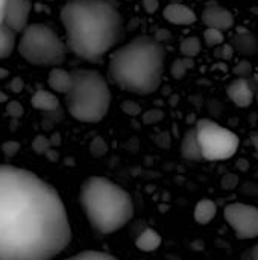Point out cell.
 <instances>
[{
  "label": "cell",
  "instance_id": "cell-5",
  "mask_svg": "<svg viewBox=\"0 0 258 260\" xmlns=\"http://www.w3.org/2000/svg\"><path fill=\"white\" fill-rule=\"evenodd\" d=\"M73 84L65 94V105L71 117L85 123L100 122L109 108L111 91L102 73L88 69L71 72Z\"/></svg>",
  "mask_w": 258,
  "mask_h": 260
},
{
  "label": "cell",
  "instance_id": "cell-25",
  "mask_svg": "<svg viewBox=\"0 0 258 260\" xmlns=\"http://www.w3.org/2000/svg\"><path fill=\"white\" fill-rule=\"evenodd\" d=\"M214 56H217L219 59H231L234 56V49L231 44H220L217 47H214Z\"/></svg>",
  "mask_w": 258,
  "mask_h": 260
},
{
  "label": "cell",
  "instance_id": "cell-20",
  "mask_svg": "<svg viewBox=\"0 0 258 260\" xmlns=\"http://www.w3.org/2000/svg\"><path fill=\"white\" fill-rule=\"evenodd\" d=\"M201 40L198 37H187L186 40L181 41L179 44V52L186 56V58H195L199 52H201Z\"/></svg>",
  "mask_w": 258,
  "mask_h": 260
},
{
  "label": "cell",
  "instance_id": "cell-38",
  "mask_svg": "<svg viewBox=\"0 0 258 260\" xmlns=\"http://www.w3.org/2000/svg\"><path fill=\"white\" fill-rule=\"evenodd\" d=\"M8 101V96H6V93H3L2 90H0V104L2 102H6Z\"/></svg>",
  "mask_w": 258,
  "mask_h": 260
},
{
  "label": "cell",
  "instance_id": "cell-11",
  "mask_svg": "<svg viewBox=\"0 0 258 260\" xmlns=\"http://www.w3.org/2000/svg\"><path fill=\"white\" fill-rule=\"evenodd\" d=\"M201 18L207 27L217 29L222 32H225L234 26V15L231 14V11L217 3H211V5L205 6Z\"/></svg>",
  "mask_w": 258,
  "mask_h": 260
},
{
  "label": "cell",
  "instance_id": "cell-4",
  "mask_svg": "<svg viewBox=\"0 0 258 260\" xmlns=\"http://www.w3.org/2000/svg\"><path fill=\"white\" fill-rule=\"evenodd\" d=\"M82 210L97 235H111L123 229L134 216L131 195L105 177L87 178L79 192Z\"/></svg>",
  "mask_w": 258,
  "mask_h": 260
},
{
  "label": "cell",
  "instance_id": "cell-34",
  "mask_svg": "<svg viewBox=\"0 0 258 260\" xmlns=\"http://www.w3.org/2000/svg\"><path fill=\"white\" fill-rule=\"evenodd\" d=\"M11 88H12L14 91H20V90L23 88V81H21L20 78H15V79L11 82Z\"/></svg>",
  "mask_w": 258,
  "mask_h": 260
},
{
  "label": "cell",
  "instance_id": "cell-29",
  "mask_svg": "<svg viewBox=\"0 0 258 260\" xmlns=\"http://www.w3.org/2000/svg\"><path fill=\"white\" fill-rule=\"evenodd\" d=\"M122 110H123L126 114H129V116H137V114H140V113H141L140 105H138V104H135V102H132V101H126V102H123V104H122Z\"/></svg>",
  "mask_w": 258,
  "mask_h": 260
},
{
  "label": "cell",
  "instance_id": "cell-32",
  "mask_svg": "<svg viewBox=\"0 0 258 260\" xmlns=\"http://www.w3.org/2000/svg\"><path fill=\"white\" fill-rule=\"evenodd\" d=\"M160 6L158 0H143V8L148 14H155Z\"/></svg>",
  "mask_w": 258,
  "mask_h": 260
},
{
  "label": "cell",
  "instance_id": "cell-30",
  "mask_svg": "<svg viewBox=\"0 0 258 260\" xmlns=\"http://www.w3.org/2000/svg\"><path fill=\"white\" fill-rule=\"evenodd\" d=\"M6 111H8V114H9V116H12V117H21V114H23V107H21V104H20V102L12 101V102H9V104H8Z\"/></svg>",
  "mask_w": 258,
  "mask_h": 260
},
{
  "label": "cell",
  "instance_id": "cell-2",
  "mask_svg": "<svg viewBox=\"0 0 258 260\" xmlns=\"http://www.w3.org/2000/svg\"><path fill=\"white\" fill-rule=\"evenodd\" d=\"M65 47L76 56L97 62L123 35V17L109 0H71L61 9Z\"/></svg>",
  "mask_w": 258,
  "mask_h": 260
},
{
  "label": "cell",
  "instance_id": "cell-23",
  "mask_svg": "<svg viewBox=\"0 0 258 260\" xmlns=\"http://www.w3.org/2000/svg\"><path fill=\"white\" fill-rule=\"evenodd\" d=\"M64 260H119L117 257L108 254V253H102V251H82L78 253L71 257H67Z\"/></svg>",
  "mask_w": 258,
  "mask_h": 260
},
{
  "label": "cell",
  "instance_id": "cell-24",
  "mask_svg": "<svg viewBox=\"0 0 258 260\" xmlns=\"http://www.w3.org/2000/svg\"><path fill=\"white\" fill-rule=\"evenodd\" d=\"M233 72H234L236 78H251V76H254V73H252V64H251L249 59H242L234 67Z\"/></svg>",
  "mask_w": 258,
  "mask_h": 260
},
{
  "label": "cell",
  "instance_id": "cell-14",
  "mask_svg": "<svg viewBox=\"0 0 258 260\" xmlns=\"http://www.w3.org/2000/svg\"><path fill=\"white\" fill-rule=\"evenodd\" d=\"M47 82H49V87L55 93L67 94L68 90L71 88L73 76H71V72H68V70H64V69H59V67H53L50 70V73H49Z\"/></svg>",
  "mask_w": 258,
  "mask_h": 260
},
{
  "label": "cell",
  "instance_id": "cell-31",
  "mask_svg": "<svg viewBox=\"0 0 258 260\" xmlns=\"http://www.w3.org/2000/svg\"><path fill=\"white\" fill-rule=\"evenodd\" d=\"M163 117V113L161 111H157V110H151L144 114V123H154L157 120H160Z\"/></svg>",
  "mask_w": 258,
  "mask_h": 260
},
{
  "label": "cell",
  "instance_id": "cell-21",
  "mask_svg": "<svg viewBox=\"0 0 258 260\" xmlns=\"http://www.w3.org/2000/svg\"><path fill=\"white\" fill-rule=\"evenodd\" d=\"M193 66H195V62H193L192 58H186V56L184 58H178L172 64V69H170L172 70V76L176 78V79H181V78H184L187 70L192 69Z\"/></svg>",
  "mask_w": 258,
  "mask_h": 260
},
{
  "label": "cell",
  "instance_id": "cell-18",
  "mask_svg": "<svg viewBox=\"0 0 258 260\" xmlns=\"http://www.w3.org/2000/svg\"><path fill=\"white\" fill-rule=\"evenodd\" d=\"M17 47V34L0 23V58H8Z\"/></svg>",
  "mask_w": 258,
  "mask_h": 260
},
{
  "label": "cell",
  "instance_id": "cell-12",
  "mask_svg": "<svg viewBox=\"0 0 258 260\" xmlns=\"http://www.w3.org/2000/svg\"><path fill=\"white\" fill-rule=\"evenodd\" d=\"M231 46L234 52H239L243 56H254L258 53V37L254 32L240 27L234 32L231 38Z\"/></svg>",
  "mask_w": 258,
  "mask_h": 260
},
{
  "label": "cell",
  "instance_id": "cell-6",
  "mask_svg": "<svg viewBox=\"0 0 258 260\" xmlns=\"http://www.w3.org/2000/svg\"><path fill=\"white\" fill-rule=\"evenodd\" d=\"M18 53L33 66L58 67L65 61L67 47L58 34L46 24H27L17 41Z\"/></svg>",
  "mask_w": 258,
  "mask_h": 260
},
{
  "label": "cell",
  "instance_id": "cell-19",
  "mask_svg": "<svg viewBox=\"0 0 258 260\" xmlns=\"http://www.w3.org/2000/svg\"><path fill=\"white\" fill-rule=\"evenodd\" d=\"M217 213V207L211 200H201L195 207V219L199 224H208Z\"/></svg>",
  "mask_w": 258,
  "mask_h": 260
},
{
  "label": "cell",
  "instance_id": "cell-22",
  "mask_svg": "<svg viewBox=\"0 0 258 260\" xmlns=\"http://www.w3.org/2000/svg\"><path fill=\"white\" fill-rule=\"evenodd\" d=\"M204 41L207 46L210 47H217L220 44H224L225 41V35L222 30H217V29H211V27H207L205 32H204Z\"/></svg>",
  "mask_w": 258,
  "mask_h": 260
},
{
  "label": "cell",
  "instance_id": "cell-26",
  "mask_svg": "<svg viewBox=\"0 0 258 260\" xmlns=\"http://www.w3.org/2000/svg\"><path fill=\"white\" fill-rule=\"evenodd\" d=\"M90 149H91V154H93V155L102 157L103 154H106V149H108V148H106V143L103 142V139L97 137V139H94V140L91 142Z\"/></svg>",
  "mask_w": 258,
  "mask_h": 260
},
{
  "label": "cell",
  "instance_id": "cell-37",
  "mask_svg": "<svg viewBox=\"0 0 258 260\" xmlns=\"http://www.w3.org/2000/svg\"><path fill=\"white\" fill-rule=\"evenodd\" d=\"M9 75V72L6 70V69H3V67H0V79H3V78H6Z\"/></svg>",
  "mask_w": 258,
  "mask_h": 260
},
{
  "label": "cell",
  "instance_id": "cell-15",
  "mask_svg": "<svg viewBox=\"0 0 258 260\" xmlns=\"http://www.w3.org/2000/svg\"><path fill=\"white\" fill-rule=\"evenodd\" d=\"M181 155L186 160H190V161H201V160H204L195 128L189 129L184 134L182 142H181Z\"/></svg>",
  "mask_w": 258,
  "mask_h": 260
},
{
  "label": "cell",
  "instance_id": "cell-33",
  "mask_svg": "<svg viewBox=\"0 0 258 260\" xmlns=\"http://www.w3.org/2000/svg\"><path fill=\"white\" fill-rule=\"evenodd\" d=\"M154 38H155L157 41L161 43L163 40H169V38H170V34H169V30H163V29H161V30L157 32V35H155Z\"/></svg>",
  "mask_w": 258,
  "mask_h": 260
},
{
  "label": "cell",
  "instance_id": "cell-28",
  "mask_svg": "<svg viewBox=\"0 0 258 260\" xmlns=\"http://www.w3.org/2000/svg\"><path fill=\"white\" fill-rule=\"evenodd\" d=\"M2 151H3V154H5V157L11 158V157H14V155L20 151V143L15 142V140L5 142V143L2 145Z\"/></svg>",
  "mask_w": 258,
  "mask_h": 260
},
{
  "label": "cell",
  "instance_id": "cell-35",
  "mask_svg": "<svg viewBox=\"0 0 258 260\" xmlns=\"http://www.w3.org/2000/svg\"><path fill=\"white\" fill-rule=\"evenodd\" d=\"M249 259L258 260V244L255 245V247H252V250L249 251Z\"/></svg>",
  "mask_w": 258,
  "mask_h": 260
},
{
  "label": "cell",
  "instance_id": "cell-8",
  "mask_svg": "<svg viewBox=\"0 0 258 260\" xmlns=\"http://www.w3.org/2000/svg\"><path fill=\"white\" fill-rule=\"evenodd\" d=\"M224 216L239 239L248 241L258 238V207L245 203H233L225 207Z\"/></svg>",
  "mask_w": 258,
  "mask_h": 260
},
{
  "label": "cell",
  "instance_id": "cell-17",
  "mask_svg": "<svg viewBox=\"0 0 258 260\" xmlns=\"http://www.w3.org/2000/svg\"><path fill=\"white\" fill-rule=\"evenodd\" d=\"M160 245H161V236L152 229L143 230L135 241V247L143 253H152L157 248H160Z\"/></svg>",
  "mask_w": 258,
  "mask_h": 260
},
{
  "label": "cell",
  "instance_id": "cell-39",
  "mask_svg": "<svg viewBox=\"0 0 258 260\" xmlns=\"http://www.w3.org/2000/svg\"><path fill=\"white\" fill-rule=\"evenodd\" d=\"M255 99H257V102H258V91H257V96H255Z\"/></svg>",
  "mask_w": 258,
  "mask_h": 260
},
{
  "label": "cell",
  "instance_id": "cell-1",
  "mask_svg": "<svg viewBox=\"0 0 258 260\" xmlns=\"http://www.w3.org/2000/svg\"><path fill=\"white\" fill-rule=\"evenodd\" d=\"M70 241L56 189L30 171L0 165V260H52Z\"/></svg>",
  "mask_w": 258,
  "mask_h": 260
},
{
  "label": "cell",
  "instance_id": "cell-16",
  "mask_svg": "<svg viewBox=\"0 0 258 260\" xmlns=\"http://www.w3.org/2000/svg\"><path fill=\"white\" fill-rule=\"evenodd\" d=\"M32 107L40 110V111H55L59 108V99L56 98L55 93L49 91V90H38L33 93L32 99Z\"/></svg>",
  "mask_w": 258,
  "mask_h": 260
},
{
  "label": "cell",
  "instance_id": "cell-3",
  "mask_svg": "<svg viewBox=\"0 0 258 260\" xmlns=\"http://www.w3.org/2000/svg\"><path fill=\"white\" fill-rule=\"evenodd\" d=\"M164 61L163 44L154 37L141 35L113 52L108 75L125 91L151 94L161 85Z\"/></svg>",
  "mask_w": 258,
  "mask_h": 260
},
{
  "label": "cell",
  "instance_id": "cell-13",
  "mask_svg": "<svg viewBox=\"0 0 258 260\" xmlns=\"http://www.w3.org/2000/svg\"><path fill=\"white\" fill-rule=\"evenodd\" d=\"M164 18L176 26H190L196 21V14L192 8L182 3H170L163 11Z\"/></svg>",
  "mask_w": 258,
  "mask_h": 260
},
{
  "label": "cell",
  "instance_id": "cell-27",
  "mask_svg": "<svg viewBox=\"0 0 258 260\" xmlns=\"http://www.w3.org/2000/svg\"><path fill=\"white\" fill-rule=\"evenodd\" d=\"M32 148H33L35 152H40V154L47 152L50 149V140H47L43 136H38V137H35V140L32 143Z\"/></svg>",
  "mask_w": 258,
  "mask_h": 260
},
{
  "label": "cell",
  "instance_id": "cell-9",
  "mask_svg": "<svg viewBox=\"0 0 258 260\" xmlns=\"http://www.w3.org/2000/svg\"><path fill=\"white\" fill-rule=\"evenodd\" d=\"M30 11H32V0H6L5 12H3V24L18 35L27 27Z\"/></svg>",
  "mask_w": 258,
  "mask_h": 260
},
{
  "label": "cell",
  "instance_id": "cell-10",
  "mask_svg": "<svg viewBox=\"0 0 258 260\" xmlns=\"http://www.w3.org/2000/svg\"><path fill=\"white\" fill-rule=\"evenodd\" d=\"M258 91V78H236L233 79L228 87H227V94L228 98L240 108L249 107Z\"/></svg>",
  "mask_w": 258,
  "mask_h": 260
},
{
  "label": "cell",
  "instance_id": "cell-7",
  "mask_svg": "<svg viewBox=\"0 0 258 260\" xmlns=\"http://www.w3.org/2000/svg\"><path fill=\"white\" fill-rule=\"evenodd\" d=\"M196 137L201 146L202 158L210 161L227 160L233 157L239 149V137L228 128L219 125L210 119L198 120Z\"/></svg>",
  "mask_w": 258,
  "mask_h": 260
},
{
  "label": "cell",
  "instance_id": "cell-36",
  "mask_svg": "<svg viewBox=\"0 0 258 260\" xmlns=\"http://www.w3.org/2000/svg\"><path fill=\"white\" fill-rule=\"evenodd\" d=\"M6 0H0V23H3V12H5Z\"/></svg>",
  "mask_w": 258,
  "mask_h": 260
}]
</instances>
